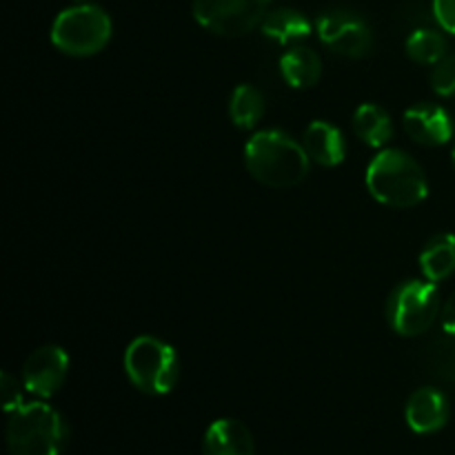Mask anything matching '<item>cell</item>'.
<instances>
[{
    "label": "cell",
    "instance_id": "6da1fadb",
    "mask_svg": "<svg viewBox=\"0 0 455 455\" xmlns=\"http://www.w3.org/2000/svg\"><path fill=\"white\" fill-rule=\"evenodd\" d=\"M309 163L311 158L305 147L278 129L258 132L244 147V164L249 173L271 189L300 185L309 173Z\"/></svg>",
    "mask_w": 455,
    "mask_h": 455
},
{
    "label": "cell",
    "instance_id": "7a4b0ae2",
    "mask_svg": "<svg viewBox=\"0 0 455 455\" xmlns=\"http://www.w3.org/2000/svg\"><path fill=\"white\" fill-rule=\"evenodd\" d=\"M367 189L387 207L409 209L427 198L429 182L411 156L400 149H385L369 164Z\"/></svg>",
    "mask_w": 455,
    "mask_h": 455
},
{
    "label": "cell",
    "instance_id": "3957f363",
    "mask_svg": "<svg viewBox=\"0 0 455 455\" xmlns=\"http://www.w3.org/2000/svg\"><path fill=\"white\" fill-rule=\"evenodd\" d=\"M65 443V420L49 404H22L9 418L7 447L12 455H60Z\"/></svg>",
    "mask_w": 455,
    "mask_h": 455
},
{
    "label": "cell",
    "instance_id": "277c9868",
    "mask_svg": "<svg viewBox=\"0 0 455 455\" xmlns=\"http://www.w3.org/2000/svg\"><path fill=\"white\" fill-rule=\"evenodd\" d=\"M124 371L136 389L164 395L176 387L180 363L172 345L151 336H140L124 351Z\"/></svg>",
    "mask_w": 455,
    "mask_h": 455
},
{
    "label": "cell",
    "instance_id": "5b68a950",
    "mask_svg": "<svg viewBox=\"0 0 455 455\" xmlns=\"http://www.w3.org/2000/svg\"><path fill=\"white\" fill-rule=\"evenodd\" d=\"M111 40V18L98 4H76L58 13L52 43L67 56L87 58L102 52Z\"/></svg>",
    "mask_w": 455,
    "mask_h": 455
},
{
    "label": "cell",
    "instance_id": "8992f818",
    "mask_svg": "<svg viewBox=\"0 0 455 455\" xmlns=\"http://www.w3.org/2000/svg\"><path fill=\"white\" fill-rule=\"evenodd\" d=\"M440 314V296L434 283L407 280L391 291L387 300V320L404 338L429 331Z\"/></svg>",
    "mask_w": 455,
    "mask_h": 455
},
{
    "label": "cell",
    "instance_id": "52a82bcc",
    "mask_svg": "<svg viewBox=\"0 0 455 455\" xmlns=\"http://www.w3.org/2000/svg\"><path fill=\"white\" fill-rule=\"evenodd\" d=\"M269 0H194L200 27L225 38H240L262 25Z\"/></svg>",
    "mask_w": 455,
    "mask_h": 455
},
{
    "label": "cell",
    "instance_id": "ba28073f",
    "mask_svg": "<svg viewBox=\"0 0 455 455\" xmlns=\"http://www.w3.org/2000/svg\"><path fill=\"white\" fill-rule=\"evenodd\" d=\"M318 36L333 53L364 58L373 49V34L367 22L347 9H331L318 18Z\"/></svg>",
    "mask_w": 455,
    "mask_h": 455
},
{
    "label": "cell",
    "instance_id": "9c48e42d",
    "mask_svg": "<svg viewBox=\"0 0 455 455\" xmlns=\"http://www.w3.org/2000/svg\"><path fill=\"white\" fill-rule=\"evenodd\" d=\"M69 373V355L62 347L47 345L36 349L22 367V385L27 391L40 395V398H52L67 380Z\"/></svg>",
    "mask_w": 455,
    "mask_h": 455
},
{
    "label": "cell",
    "instance_id": "30bf717a",
    "mask_svg": "<svg viewBox=\"0 0 455 455\" xmlns=\"http://www.w3.org/2000/svg\"><path fill=\"white\" fill-rule=\"evenodd\" d=\"M404 129L418 145L443 147L453 138V120L443 107L416 105L404 111Z\"/></svg>",
    "mask_w": 455,
    "mask_h": 455
},
{
    "label": "cell",
    "instance_id": "8fae6325",
    "mask_svg": "<svg viewBox=\"0 0 455 455\" xmlns=\"http://www.w3.org/2000/svg\"><path fill=\"white\" fill-rule=\"evenodd\" d=\"M407 425L416 434H435L449 422V400L443 391L434 387H422L413 391L404 409Z\"/></svg>",
    "mask_w": 455,
    "mask_h": 455
},
{
    "label": "cell",
    "instance_id": "7c38bea8",
    "mask_svg": "<svg viewBox=\"0 0 455 455\" xmlns=\"http://www.w3.org/2000/svg\"><path fill=\"white\" fill-rule=\"evenodd\" d=\"M253 451L251 431L234 418H220L204 434L203 455H253Z\"/></svg>",
    "mask_w": 455,
    "mask_h": 455
},
{
    "label": "cell",
    "instance_id": "4fadbf2b",
    "mask_svg": "<svg viewBox=\"0 0 455 455\" xmlns=\"http://www.w3.org/2000/svg\"><path fill=\"white\" fill-rule=\"evenodd\" d=\"M302 147H305L307 156L323 167H338L347 156L345 136L327 120H314L305 129Z\"/></svg>",
    "mask_w": 455,
    "mask_h": 455
},
{
    "label": "cell",
    "instance_id": "5bb4252c",
    "mask_svg": "<svg viewBox=\"0 0 455 455\" xmlns=\"http://www.w3.org/2000/svg\"><path fill=\"white\" fill-rule=\"evenodd\" d=\"M280 74L287 80L289 87L309 89L323 76V60L314 49L296 44L280 58Z\"/></svg>",
    "mask_w": 455,
    "mask_h": 455
},
{
    "label": "cell",
    "instance_id": "9a60e30c",
    "mask_svg": "<svg viewBox=\"0 0 455 455\" xmlns=\"http://www.w3.org/2000/svg\"><path fill=\"white\" fill-rule=\"evenodd\" d=\"M262 34L271 38L278 44H293L300 40L309 38L311 34V22L298 9H275V12L267 13L262 20Z\"/></svg>",
    "mask_w": 455,
    "mask_h": 455
},
{
    "label": "cell",
    "instance_id": "2e32d148",
    "mask_svg": "<svg viewBox=\"0 0 455 455\" xmlns=\"http://www.w3.org/2000/svg\"><path fill=\"white\" fill-rule=\"evenodd\" d=\"M420 269L429 283L447 280L455 271V235L440 234L425 244L420 253Z\"/></svg>",
    "mask_w": 455,
    "mask_h": 455
},
{
    "label": "cell",
    "instance_id": "e0dca14e",
    "mask_svg": "<svg viewBox=\"0 0 455 455\" xmlns=\"http://www.w3.org/2000/svg\"><path fill=\"white\" fill-rule=\"evenodd\" d=\"M354 129L369 147H385L394 138V123L382 107L364 102L354 114Z\"/></svg>",
    "mask_w": 455,
    "mask_h": 455
},
{
    "label": "cell",
    "instance_id": "ac0fdd59",
    "mask_svg": "<svg viewBox=\"0 0 455 455\" xmlns=\"http://www.w3.org/2000/svg\"><path fill=\"white\" fill-rule=\"evenodd\" d=\"M265 116V98L253 84H238L231 93L229 118L235 127L253 129Z\"/></svg>",
    "mask_w": 455,
    "mask_h": 455
},
{
    "label": "cell",
    "instance_id": "d6986e66",
    "mask_svg": "<svg viewBox=\"0 0 455 455\" xmlns=\"http://www.w3.org/2000/svg\"><path fill=\"white\" fill-rule=\"evenodd\" d=\"M404 49H407V56L418 65H438L447 56V40L440 31L420 27L409 36Z\"/></svg>",
    "mask_w": 455,
    "mask_h": 455
},
{
    "label": "cell",
    "instance_id": "ffe728a7",
    "mask_svg": "<svg viewBox=\"0 0 455 455\" xmlns=\"http://www.w3.org/2000/svg\"><path fill=\"white\" fill-rule=\"evenodd\" d=\"M422 360H425V367L431 376L455 385V336H444L429 342L425 347Z\"/></svg>",
    "mask_w": 455,
    "mask_h": 455
},
{
    "label": "cell",
    "instance_id": "44dd1931",
    "mask_svg": "<svg viewBox=\"0 0 455 455\" xmlns=\"http://www.w3.org/2000/svg\"><path fill=\"white\" fill-rule=\"evenodd\" d=\"M431 87L438 96L455 98V53H447L431 71Z\"/></svg>",
    "mask_w": 455,
    "mask_h": 455
},
{
    "label": "cell",
    "instance_id": "7402d4cb",
    "mask_svg": "<svg viewBox=\"0 0 455 455\" xmlns=\"http://www.w3.org/2000/svg\"><path fill=\"white\" fill-rule=\"evenodd\" d=\"M0 394H3V407L7 413H13L16 409L22 407L20 389H18V382L13 380L9 373H3L0 378Z\"/></svg>",
    "mask_w": 455,
    "mask_h": 455
},
{
    "label": "cell",
    "instance_id": "603a6c76",
    "mask_svg": "<svg viewBox=\"0 0 455 455\" xmlns=\"http://www.w3.org/2000/svg\"><path fill=\"white\" fill-rule=\"evenodd\" d=\"M434 18L444 31L455 34V0H434Z\"/></svg>",
    "mask_w": 455,
    "mask_h": 455
},
{
    "label": "cell",
    "instance_id": "cb8c5ba5",
    "mask_svg": "<svg viewBox=\"0 0 455 455\" xmlns=\"http://www.w3.org/2000/svg\"><path fill=\"white\" fill-rule=\"evenodd\" d=\"M443 329L449 336H455V293L449 298L443 309Z\"/></svg>",
    "mask_w": 455,
    "mask_h": 455
},
{
    "label": "cell",
    "instance_id": "d4e9b609",
    "mask_svg": "<svg viewBox=\"0 0 455 455\" xmlns=\"http://www.w3.org/2000/svg\"><path fill=\"white\" fill-rule=\"evenodd\" d=\"M453 164H455V145H453Z\"/></svg>",
    "mask_w": 455,
    "mask_h": 455
}]
</instances>
